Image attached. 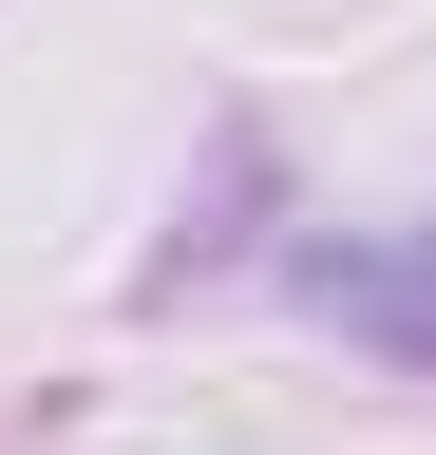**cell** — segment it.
I'll use <instances>...</instances> for the list:
<instances>
[{"instance_id":"obj_1","label":"cell","mask_w":436,"mask_h":455,"mask_svg":"<svg viewBox=\"0 0 436 455\" xmlns=\"http://www.w3.org/2000/svg\"><path fill=\"white\" fill-rule=\"evenodd\" d=\"M304 284H322V304H342L361 341H399V361H436V228H399V247H322Z\"/></svg>"}]
</instances>
